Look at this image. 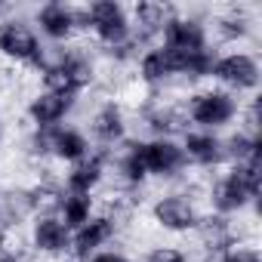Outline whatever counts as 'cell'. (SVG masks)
Returning <instances> with one entry per match:
<instances>
[{
  "instance_id": "1",
  "label": "cell",
  "mask_w": 262,
  "mask_h": 262,
  "mask_svg": "<svg viewBox=\"0 0 262 262\" xmlns=\"http://www.w3.org/2000/svg\"><path fill=\"white\" fill-rule=\"evenodd\" d=\"M259 191H262L259 161L256 164H225L219 173L210 176L201 198H204L207 213L222 216V219H241L244 213L256 216Z\"/></svg>"
},
{
  "instance_id": "2",
  "label": "cell",
  "mask_w": 262,
  "mask_h": 262,
  "mask_svg": "<svg viewBox=\"0 0 262 262\" xmlns=\"http://www.w3.org/2000/svg\"><path fill=\"white\" fill-rule=\"evenodd\" d=\"M145 213H148V222L161 234L179 241V237H194V231L201 228L207 216V207H204L201 191L182 182V185H167L158 194H151Z\"/></svg>"
},
{
  "instance_id": "3",
  "label": "cell",
  "mask_w": 262,
  "mask_h": 262,
  "mask_svg": "<svg viewBox=\"0 0 262 262\" xmlns=\"http://www.w3.org/2000/svg\"><path fill=\"white\" fill-rule=\"evenodd\" d=\"M102 74V65H99V56L90 43H65V47H47V56L40 62V83L43 86H59V90H68V93H77L83 96L90 86H96Z\"/></svg>"
},
{
  "instance_id": "4",
  "label": "cell",
  "mask_w": 262,
  "mask_h": 262,
  "mask_svg": "<svg viewBox=\"0 0 262 262\" xmlns=\"http://www.w3.org/2000/svg\"><path fill=\"white\" fill-rule=\"evenodd\" d=\"M244 102L247 99H237V96H231L228 90H222L216 83H201V86H191L179 105H182L185 123L191 129H207V133L222 136L231 126L241 123Z\"/></svg>"
},
{
  "instance_id": "5",
  "label": "cell",
  "mask_w": 262,
  "mask_h": 262,
  "mask_svg": "<svg viewBox=\"0 0 262 262\" xmlns=\"http://www.w3.org/2000/svg\"><path fill=\"white\" fill-rule=\"evenodd\" d=\"M80 34L90 37V47L96 53L139 47L133 37V19L129 7L120 0H90L80 7Z\"/></svg>"
},
{
  "instance_id": "6",
  "label": "cell",
  "mask_w": 262,
  "mask_h": 262,
  "mask_svg": "<svg viewBox=\"0 0 262 262\" xmlns=\"http://www.w3.org/2000/svg\"><path fill=\"white\" fill-rule=\"evenodd\" d=\"M43 56H47V43L34 31L28 13L10 7L0 16V65H7L13 71L22 68V71L37 74Z\"/></svg>"
},
{
  "instance_id": "7",
  "label": "cell",
  "mask_w": 262,
  "mask_h": 262,
  "mask_svg": "<svg viewBox=\"0 0 262 262\" xmlns=\"http://www.w3.org/2000/svg\"><path fill=\"white\" fill-rule=\"evenodd\" d=\"M259 80H262V62L253 47L216 50L210 65V83L228 90L237 99H253L259 93Z\"/></svg>"
},
{
  "instance_id": "8",
  "label": "cell",
  "mask_w": 262,
  "mask_h": 262,
  "mask_svg": "<svg viewBox=\"0 0 262 262\" xmlns=\"http://www.w3.org/2000/svg\"><path fill=\"white\" fill-rule=\"evenodd\" d=\"M83 129L93 142L96 151H117L126 139H133V117L129 108L117 99V96H102L90 105Z\"/></svg>"
},
{
  "instance_id": "9",
  "label": "cell",
  "mask_w": 262,
  "mask_h": 262,
  "mask_svg": "<svg viewBox=\"0 0 262 262\" xmlns=\"http://www.w3.org/2000/svg\"><path fill=\"white\" fill-rule=\"evenodd\" d=\"M129 117L136 123L139 139H179L188 129L182 105L167 96H142Z\"/></svg>"
},
{
  "instance_id": "10",
  "label": "cell",
  "mask_w": 262,
  "mask_h": 262,
  "mask_svg": "<svg viewBox=\"0 0 262 262\" xmlns=\"http://www.w3.org/2000/svg\"><path fill=\"white\" fill-rule=\"evenodd\" d=\"M80 102H83V96H77V93L40 83L34 93H28V99L22 105V117L34 129H53V126L71 123L77 108H80Z\"/></svg>"
},
{
  "instance_id": "11",
  "label": "cell",
  "mask_w": 262,
  "mask_h": 262,
  "mask_svg": "<svg viewBox=\"0 0 262 262\" xmlns=\"http://www.w3.org/2000/svg\"><path fill=\"white\" fill-rule=\"evenodd\" d=\"M25 247L40 262L71 259V228L56 216V210H40L25 222Z\"/></svg>"
},
{
  "instance_id": "12",
  "label": "cell",
  "mask_w": 262,
  "mask_h": 262,
  "mask_svg": "<svg viewBox=\"0 0 262 262\" xmlns=\"http://www.w3.org/2000/svg\"><path fill=\"white\" fill-rule=\"evenodd\" d=\"M158 43L170 53H201V50H216L210 37V22L207 13L201 10H173L170 19L161 28Z\"/></svg>"
},
{
  "instance_id": "13",
  "label": "cell",
  "mask_w": 262,
  "mask_h": 262,
  "mask_svg": "<svg viewBox=\"0 0 262 262\" xmlns=\"http://www.w3.org/2000/svg\"><path fill=\"white\" fill-rule=\"evenodd\" d=\"M139 158L148 173V182H158L164 188L188 182V164L179 139H139Z\"/></svg>"
},
{
  "instance_id": "14",
  "label": "cell",
  "mask_w": 262,
  "mask_h": 262,
  "mask_svg": "<svg viewBox=\"0 0 262 262\" xmlns=\"http://www.w3.org/2000/svg\"><path fill=\"white\" fill-rule=\"evenodd\" d=\"M28 19L47 47H65V43H74L80 37V7L65 4V0L37 4L28 13Z\"/></svg>"
},
{
  "instance_id": "15",
  "label": "cell",
  "mask_w": 262,
  "mask_h": 262,
  "mask_svg": "<svg viewBox=\"0 0 262 262\" xmlns=\"http://www.w3.org/2000/svg\"><path fill=\"white\" fill-rule=\"evenodd\" d=\"M210 22V37H213V47L219 50H231V47H250L256 40V28H259V19L250 7L244 4H231V7H222L216 13L207 16Z\"/></svg>"
},
{
  "instance_id": "16",
  "label": "cell",
  "mask_w": 262,
  "mask_h": 262,
  "mask_svg": "<svg viewBox=\"0 0 262 262\" xmlns=\"http://www.w3.org/2000/svg\"><path fill=\"white\" fill-rule=\"evenodd\" d=\"M120 228H123V219H120L117 207L114 210H99L90 222H83L80 228L71 231V259L74 262H86L99 250L114 247L117 237H120Z\"/></svg>"
},
{
  "instance_id": "17",
  "label": "cell",
  "mask_w": 262,
  "mask_h": 262,
  "mask_svg": "<svg viewBox=\"0 0 262 262\" xmlns=\"http://www.w3.org/2000/svg\"><path fill=\"white\" fill-rule=\"evenodd\" d=\"M133 80L145 90V96H167L176 86V71H173V59L161 43L142 47L133 68H129Z\"/></svg>"
},
{
  "instance_id": "18",
  "label": "cell",
  "mask_w": 262,
  "mask_h": 262,
  "mask_svg": "<svg viewBox=\"0 0 262 262\" xmlns=\"http://www.w3.org/2000/svg\"><path fill=\"white\" fill-rule=\"evenodd\" d=\"M179 145H182V155H185V164H188V173L198 170V173H219L228 161H225V142L219 133H207V129H185L179 136Z\"/></svg>"
},
{
  "instance_id": "19",
  "label": "cell",
  "mask_w": 262,
  "mask_h": 262,
  "mask_svg": "<svg viewBox=\"0 0 262 262\" xmlns=\"http://www.w3.org/2000/svg\"><path fill=\"white\" fill-rule=\"evenodd\" d=\"M108 170H111V155L108 151H93L83 161L65 167L59 173V185L62 191H74V194H99L108 185Z\"/></svg>"
},
{
  "instance_id": "20",
  "label": "cell",
  "mask_w": 262,
  "mask_h": 262,
  "mask_svg": "<svg viewBox=\"0 0 262 262\" xmlns=\"http://www.w3.org/2000/svg\"><path fill=\"white\" fill-rule=\"evenodd\" d=\"M93 142L86 136L83 123L71 120V123H62V126H53L50 129V164H59L62 170L83 161L86 155H93Z\"/></svg>"
},
{
  "instance_id": "21",
  "label": "cell",
  "mask_w": 262,
  "mask_h": 262,
  "mask_svg": "<svg viewBox=\"0 0 262 262\" xmlns=\"http://www.w3.org/2000/svg\"><path fill=\"white\" fill-rule=\"evenodd\" d=\"M173 7L167 4H151V0H142V4L129 7V19H133V37L139 40V47H151L161 37L164 22L170 19Z\"/></svg>"
},
{
  "instance_id": "22",
  "label": "cell",
  "mask_w": 262,
  "mask_h": 262,
  "mask_svg": "<svg viewBox=\"0 0 262 262\" xmlns=\"http://www.w3.org/2000/svg\"><path fill=\"white\" fill-rule=\"evenodd\" d=\"M225 142V161L228 164H256L259 161V129L237 123L228 133H222Z\"/></svg>"
},
{
  "instance_id": "23",
  "label": "cell",
  "mask_w": 262,
  "mask_h": 262,
  "mask_svg": "<svg viewBox=\"0 0 262 262\" xmlns=\"http://www.w3.org/2000/svg\"><path fill=\"white\" fill-rule=\"evenodd\" d=\"M53 210H56V216H59V219L74 231V228H80L83 222H90V219L99 213V204H96V198H93V194L59 191V198H56Z\"/></svg>"
},
{
  "instance_id": "24",
  "label": "cell",
  "mask_w": 262,
  "mask_h": 262,
  "mask_svg": "<svg viewBox=\"0 0 262 262\" xmlns=\"http://www.w3.org/2000/svg\"><path fill=\"white\" fill-rule=\"evenodd\" d=\"M136 262H194V253L179 241H158L148 244Z\"/></svg>"
},
{
  "instance_id": "25",
  "label": "cell",
  "mask_w": 262,
  "mask_h": 262,
  "mask_svg": "<svg viewBox=\"0 0 262 262\" xmlns=\"http://www.w3.org/2000/svg\"><path fill=\"white\" fill-rule=\"evenodd\" d=\"M22 155L31 164H50V129L28 126L22 133Z\"/></svg>"
},
{
  "instance_id": "26",
  "label": "cell",
  "mask_w": 262,
  "mask_h": 262,
  "mask_svg": "<svg viewBox=\"0 0 262 262\" xmlns=\"http://www.w3.org/2000/svg\"><path fill=\"white\" fill-rule=\"evenodd\" d=\"M213 262H262V253H259V247H256L253 237H241L228 250H222Z\"/></svg>"
},
{
  "instance_id": "27",
  "label": "cell",
  "mask_w": 262,
  "mask_h": 262,
  "mask_svg": "<svg viewBox=\"0 0 262 262\" xmlns=\"http://www.w3.org/2000/svg\"><path fill=\"white\" fill-rule=\"evenodd\" d=\"M86 262H136V256L133 253H126L123 247H105V250H99L96 256H90Z\"/></svg>"
},
{
  "instance_id": "28",
  "label": "cell",
  "mask_w": 262,
  "mask_h": 262,
  "mask_svg": "<svg viewBox=\"0 0 262 262\" xmlns=\"http://www.w3.org/2000/svg\"><path fill=\"white\" fill-rule=\"evenodd\" d=\"M4 142H7V129H4V123H0V151H4Z\"/></svg>"
},
{
  "instance_id": "29",
  "label": "cell",
  "mask_w": 262,
  "mask_h": 262,
  "mask_svg": "<svg viewBox=\"0 0 262 262\" xmlns=\"http://www.w3.org/2000/svg\"><path fill=\"white\" fill-rule=\"evenodd\" d=\"M59 262H74V259H59Z\"/></svg>"
}]
</instances>
